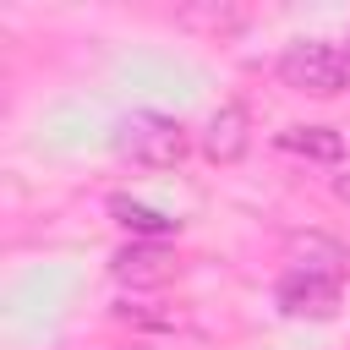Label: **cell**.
<instances>
[{"instance_id": "1", "label": "cell", "mask_w": 350, "mask_h": 350, "mask_svg": "<svg viewBox=\"0 0 350 350\" xmlns=\"http://www.w3.org/2000/svg\"><path fill=\"white\" fill-rule=\"evenodd\" d=\"M115 153L142 170H175L186 159V131H180V120H170L159 109H131L115 126Z\"/></svg>"}, {"instance_id": "2", "label": "cell", "mask_w": 350, "mask_h": 350, "mask_svg": "<svg viewBox=\"0 0 350 350\" xmlns=\"http://www.w3.org/2000/svg\"><path fill=\"white\" fill-rule=\"evenodd\" d=\"M279 82L295 88V93H312V98H334L350 88V66H345V49L339 44H323V38H301L279 55Z\"/></svg>"}, {"instance_id": "3", "label": "cell", "mask_w": 350, "mask_h": 350, "mask_svg": "<svg viewBox=\"0 0 350 350\" xmlns=\"http://www.w3.org/2000/svg\"><path fill=\"white\" fill-rule=\"evenodd\" d=\"M175 268L180 262H175V252L164 241H131V246H120L109 257V273L120 284H131V290H159V284L175 279Z\"/></svg>"}, {"instance_id": "4", "label": "cell", "mask_w": 350, "mask_h": 350, "mask_svg": "<svg viewBox=\"0 0 350 350\" xmlns=\"http://www.w3.org/2000/svg\"><path fill=\"white\" fill-rule=\"evenodd\" d=\"M273 306L284 317H306V323H328L339 312V284L334 279H317V273H284L279 290H273Z\"/></svg>"}, {"instance_id": "5", "label": "cell", "mask_w": 350, "mask_h": 350, "mask_svg": "<svg viewBox=\"0 0 350 350\" xmlns=\"http://www.w3.org/2000/svg\"><path fill=\"white\" fill-rule=\"evenodd\" d=\"M246 148H252V120H246V109H241V104H219V109L208 115V126H202V153H208L213 164H235V159H246Z\"/></svg>"}, {"instance_id": "6", "label": "cell", "mask_w": 350, "mask_h": 350, "mask_svg": "<svg viewBox=\"0 0 350 350\" xmlns=\"http://www.w3.org/2000/svg\"><path fill=\"white\" fill-rule=\"evenodd\" d=\"M290 262H295V273H317V279H334V284L350 273V252H345L339 241L317 235V230L290 235Z\"/></svg>"}, {"instance_id": "7", "label": "cell", "mask_w": 350, "mask_h": 350, "mask_svg": "<svg viewBox=\"0 0 350 350\" xmlns=\"http://www.w3.org/2000/svg\"><path fill=\"white\" fill-rule=\"evenodd\" d=\"M273 142L284 153H301V159H317V164H339L345 159V137L334 126H284Z\"/></svg>"}, {"instance_id": "8", "label": "cell", "mask_w": 350, "mask_h": 350, "mask_svg": "<svg viewBox=\"0 0 350 350\" xmlns=\"http://www.w3.org/2000/svg\"><path fill=\"white\" fill-rule=\"evenodd\" d=\"M109 213H115L137 241H159V235H175V230H180V219H170V213H159V208H148V202H131L126 191L109 197Z\"/></svg>"}, {"instance_id": "9", "label": "cell", "mask_w": 350, "mask_h": 350, "mask_svg": "<svg viewBox=\"0 0 350 350\" xmlns=\"http://www.w3.org/2000/svg\"><path fill=\"white\" fill-rule=\"evenodd\" d=\"M334 197H339V202L350 208V175H339V180H334Z\"/></svg>"}, {"instance_id": "10", "label": "cell", "mask_w": 350, "mask_h": 350, "mask_svg": "<svg viewBox=\"0 0 350 350\" xmlns=\"http://www.w3.org/2000/svg\"><path fill=\"white\" fill-rule=\"evenodd\" d=\"M339 49H345V66H350V38H345V44H339Z\"/></svg>"}]
</instances>
